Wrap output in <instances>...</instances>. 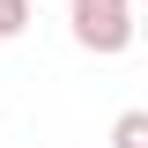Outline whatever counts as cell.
I'll use <instances>...</instances> for the list:
<instances>
[{"label":"cell","instance_id":"1","mask_svg":"<svg viewBox=\"0 0 148 148\" xmlns=\"http://www.w3.org/2000/svg\"><path fill=\"white\" fill-rule=\"evenodd\" d=\"M67 30H74L82 52L119 59L133 37H141V15H133V0H67Z\"/></svg>","mask_w":148,"mask_h":148},{"label":"cell","instance_id":"4","mask_svg":"<svg viewBox=\"0 0 148 148\" xmlns=\"http://www.w3.org/2000/svg\"><path fill=\"white\" fill-rule=\"evenodd\" d=\"M141 45H148V15H141Z\"/></svg>","mask_w":148,"mask_h":148},{"label":"cell","instance_id":"3","mask_svg":"<svg viewBox=\"0 0 148 148\" xmlns=\"http://www.w3.org/2000/svg\"><path fill=\"white\" fill-rule=\"evenodd\" d=\"M30 30V0H0V37H22Z\"/></svg>","mask_w":148,"mask_h":148},{"label":"cell","instance_id":"2","mask_svg":"<svg viewBox=\"0 0 148 148\" xmlns=\"http://www.w3.org/2000/svg\"><path fill=\"white\" fill-rule=\"evenodd\" d=\"M111 148H148V111H141V104L111 119Z\"/></svg>","mask_w":148,"mask_h":148}]
</instances>
